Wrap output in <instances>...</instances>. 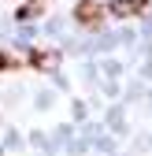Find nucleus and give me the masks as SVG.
Masks as SVG:
<instances>
[{
    "instance_id": "f257e3e1",
    "label": "nucleus",
    "mask_w": 152,
    "mask_h": 156,
    "mask_svg": "<svg viewBox=\"0 0 152 156\" xmlns=\"http://www.w3.org/2000/svg\"><path fill=\"white\" fill-rule=\"evenodd\" d=\"M100 15H104L100 0H78V8H74V19H78L82 26H93V23H100Z\"/></svg>"
},
{
    "instance_id": "f03ea898",
    "label": "nucleus",
    "mask_w": 152,
    "mask_h": 156,
    "mask_svg": "<svg viewBox=\"0 0 152 156\" xmlns=\"http://www.w3.org/2000/svg\"><path fill=\"white\" fill-rule=\"evenodd\" d=\"M148 4L145 0H115V4H111V11L115 15H123V19H130V15H141Z\"/></svg>"
},
{
    "instance_id": "7ed1b4c3",
    "label": "nucleus",
    "mask_w": 152,
    "mask_h": 156,
    "mask_svg": "<svg viewBox=\"0 0 152 156\" xmlns=\"http://www.w3.org/2000/svg\"><path fill=\"white\" fill-rule=\"evenodd\" d=\"M30 63H33V67H45V71H52L56 63H60V56H56V52H33V56H30Z\"/></svg>"
},
{
    "instance_id": "20e7f679",
    "label": "nucleus",
    "mask_w": 152,
    "mask_h": 156,
    "mask_svg": "<svg viewBox=\"0 0 152 156\" xmlns=\"http://www.w3.org/2000/svg\"><path fill=\"white\" fill-rule=\"evenodd\" d=\"M0 71H8V52H0Z\"/></svg>"
}]
</instances>
